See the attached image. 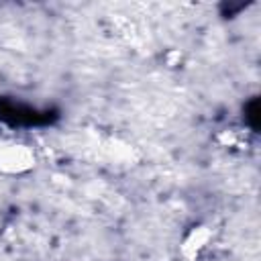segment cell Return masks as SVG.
<instances>
[{
    "label": "cell",
    "instance_id": "cell-1",
    "mask_svg": "<svg viewBox=\"0 0 261 261\" xmlns=\"http://www.w3.org/2000/svg\"><path fill=\"white\" fill-rule=\"evenodd\" d=\"M37 165V153L31 145L20 141H8L0 145V173L24 175Z\"/></svg>",
    "mask_w": 261,
    "mask_h": 261
},
{
    "label": "cell",
    "instance_id": "cell-2",
    "mask_svg": "<svg viewBox=\"0 0 261 261\" xmlns=\"http://www.w3.org/2000/svg\"><path fill=\"white\" fill-rule=\"evenodd\" d=\"M210 239H212V230H210L208 226H204V224H198V226H194V228L184 237L179 251H181L184 257H190V259H192V257H196L202 249H206V245H208Z\"/></svg>",
    "mask_w": 261,
    "mask_h": 261
}]
</instances>
